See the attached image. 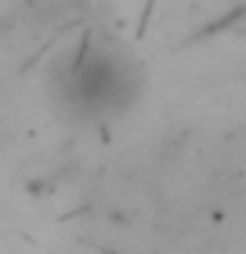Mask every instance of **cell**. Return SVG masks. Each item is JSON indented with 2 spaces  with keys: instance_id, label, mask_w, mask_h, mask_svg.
Returning <instances> with one entry per match:
<instances>
[{
  "instance_id": "obj_1",
  "label": "cell",
  "mask_w": 246,
  "mask_h": 254,
  "mask_svg": "<svg viewBox=\"0 0 246 254\" xmlns=\"http://www.w3.org/2000/svg\"><path fill=\"white\" fill-rule=\"evenodd\" d=\"M69 91H73L76 106L84 109H112L134 95V76L123 59L109 51H91L80 62H73Z\"/></svg>"
}]
</instances>
